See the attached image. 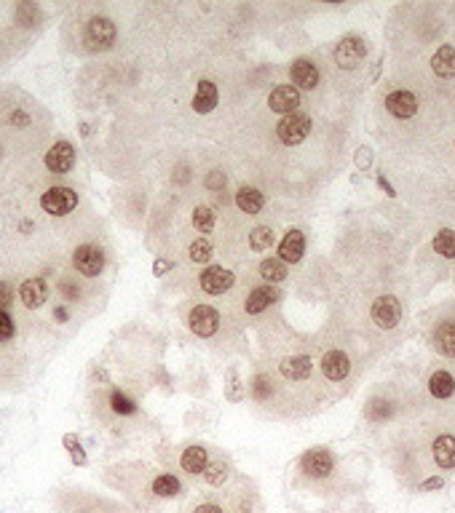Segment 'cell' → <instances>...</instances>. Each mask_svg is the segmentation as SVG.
Wrapping results in <instances>:
<instances>
[{
  "label": "cell",
  "mask_w": 455,
  "mask_h": 513,
  "mask_svg": "<svg viewBox=\"0 0 455 513\" xmlns=\"http://www.w3.org/2000/svg\"><path fill=\"white\" fill-rule=\"evenodd\" d=\"M303 252H305V236L300 230H289L279 246V259L281 262H300L303 259Z\"/></svg>",
  "instance_id": "5bb4252c"
},
{
  "label": "cell",
  "mask_w": 455,
  "mask_h": 513,
  "mask_svg": "<svg viewBox=\"0 0 455 513\" xmlns=\"http://www.w3.org/2000/svg\"><path fill=\"white\" fill-rule=\"evenodd\" d=\"M429 391H431V396H437V398L453 396V391H455L453 375H450V372H434L431 380H429Z\"/></svg>",
  "instance_id": "d4e9b609"
},
{
  "label": "cell",
  "mask_w": 455,
  "mask_h": 513,
  "mask_svg": "<svg viewBox=\"0 0 455 513\" xmlns=\"http://www.w3.org/2000/svg\"><path fill=\"white\" fill-rule=\"evenodd\" d=\"M265 198L260 190L255 188H241L239 193H236V206L244 211V214H257L260 209H263Z\"/></svg>",
  "instance_id": "603a6c76"
},
{
  "label": "cell",
  "mask_w": 455,
  "mask_h": 513,
  "mask_svg": "<svg viewBox=\"0 0 455 513\" xmlns=\"http://www.w3.org/2000/svg\"><path fill=\"white\" fill-rule=\"evenodd\" d=\"M437 342L445 356H455V321H447L437 329Z\"/></svg>",
  "instance_id": "484cf974"
},
{
  "label": "cell",
  "mask_w": 455,
  "mask_h": 513,
  "mask_svg": "<svg viewBox=\"0 0 455 513\" xmlns=\"http://www.w3.org/2000/svg\"><path fill=\"white\" fill-rule=\"evenodd\" d=\"M378 185H381V188H383L388 195H397V193H394V188H391V185L385 182V177H381V174H378Z\"/></svg>",
  "instance_id": "60d3db41"
},
{
  "label": "cell",
  "mask_w": 455,
  "mask_h": 513,
  "mask_svg": "<svg viewBox=\"0 0 455 513\" xmlns=\"http://www.w3.org/2000/svg\"><path fill=\"white\" fill-rule=\"evenodd\" d=\"M86 40L94 49H110L115 40V24L105 17H94L86 27Z\"/></svg>",
  "instance_id": "ba28073f"
},
{
  "label": "cell",
  "mask_w": 455,
  "mask_h": 513,
  "mask_svg": "<svg viewBox=\"0 0 455 513\" xmlns=\"http://www.w3.org/2000/svg\"><path fill=\"white\" fill-rule=\"evenodd\" d=\"M385 110L394 115V118H413L415 113H418V99L410 94V91H391L388 97H385Z\"/></svg>",
  "instance_id": "30bf717a"
},
{
  "label": "cell",
  "mask_w": 455,
  "mask_h": 513,
  "mask_svg": "<svg viewBox=\"0 0 455 513\" xmlns=\"http://www.w3.org/2000/svg\"><path fill=\"white\" fill-rule=\"evenodd\" d=\"M434 252L447 259L455 256V230H439L434 236Z\"/></svg>",
  "instance_id": "4316f807"
},
{
  "label": "cell",
  "mask_w": 455,
  "mask_h": 513,
  "mask_svg": "<svg viewBox=\"0 0 455 513\" xmlns=\"http://www.w3.org/2000/svg\"><path fill=\"white\" fill-rule=\"evenodd\" d=\"M260 275L268 284H281L287 278V262H281L279 256H268L260 265Z\"/></svg>",
  "instance_id": "cb8c5ba5"
},
{
  "label": "cell",
  "mask_w": 455,
  "mask_h": 513,
  "mask_svg": "<svg viewBox=\"0 0 455 513\" xmlns=\"http://www.w3.org/2000/svg\"><path fill=\"white\" fill-rule=\"evenodd\" d=\"M65 446L70 449V457H72V462H75V465H86V452L81 449L78 439H75L72 433H67V436H65Z\"/></svg>",
  "instance_id": "1f68e13d"
},
{
  "label": "cell",
  "mask_w": 455,
  "mask_h": 513,
  "mask_svg": "<svg viewBox=\"0 0 455 513\" xmlns=\"http://www.w3.org/2000/svg\"><path fill=\"white\" fill-rule=\"evenodd\" d=\"M311 359L308 356H292V359H284L281 361V375L287 377V380H305V377L311 375Z\"/></svg>",
  "instance_id": "d6986e66"
},
{
  "label": "cell",
  "mask_w": 455,
  "mask_h": 513,
  "mask_svg": "<svg viewBox=\"0 0 455 513\" xmlns=\"http://www.w3.org/2000/svg\"><path fill=\"white\" fill-rule=\"evenodd\" d=\"M110 404H113V409L118 412V414H131V412H134V404H131V401H129V398H126L123 393H118V391L113 393Z\"/></svg>",
  "instance_id": "836d02e7"
},
{
  "label": "cell",
  "mask_w": 455,
  "mask_h": 513,
  "mask_svg": "<svg viewBox=\"0 0 455 513\" xmlns=\"http://www.w3.org/2000/svg\"><path fill=\"white\" fill-rule=\"evenodd\" d=\"M8 302H11V286H8V284H3V281H0V310L6 308V305H8Z\"/></svg>",
  "instance_id": "74e56055"
},
{
  "label": "cell",
  "mask_w": 455,
  "mask_h": 513,
  "mask_svg": "<svg viewBox=\"0 0 455 513\" xmlns=\"http://www.w3.org/2000/svg\"><path fill=\"white\" fill-rule=\"evenodd\" d=\"M72 163H75V150H72L70 142H65V139L56 142L51 150L46 153V166L54 174H67L72 169Z\"/></svg>",
  "instance_id": "8fae6325"
},
{
  "label": "cell",
  "mask_w": 455,
  "mask_h": 513,
  "mask_svg": "<svg viewBox=\"0 0 455 513\" xmlns=\"http://www.w3.org/2000/svg\"><path fill=\"white\" fill-rule=\"evenodd\" d=\"M276 297H279L276 289H271V286H257L255 291H249V297H246V302H244L246 313H263Z\"/></svg>",
  "instance_id": "7402d4cb"
},
{
  "label": "cell",
  "mask_w": 455,
  "mask_h": 513,
  "mask_svg": "<svg viewBox=\"0 0 455 513\" xmlns=\"http://www.w3.org/2000/svg\"><path fill=\"white\" fill-rule=\"evenodd\" d=\"M225 462H214V465H211L209 471H207V481H209V484H220V481L225 479Z\"/></svg>",
  "instance_id": "e575fe53"
},
{
  "label": "cell",
  "mask_w": 455,
  "mask_h": 513,
  "mask_svg": "<svg viewBox=\"0 0 455 513\" xmlns=\"http://www.w3.org/2000/svg\"><path fill=\"white\" fill-rule=\"evenodd\" d=\"M72 265L78 268V273L99 275L102 273V268H105V254H102V249H97V246H91V243H83V246L75 249Z\"/></svg>",
  "instance_id": "277c9868"
},
{
  "label": "cell",
  "mask_w": 455,
  "mask_h": 513,
  "mask_svg": "<svg viewBox=\"0 0 455 513\" xmlns=\"http://www.w3.org/2000/svg\"><path fill=\"white\" fill-rule=\"evenodd\" d=\"M207 465H209V455H207L204 446H188V449L182 452V468H185L188 473H204Z\"/></svg>",
  "instance_id": "ffe728a7"
},
{
  "label": "cell",
  "mask_w": 455,
  "mask_h": 513,
  "mask_svg": "<svg viewBox=\"0 0 455 513\" xmlns=\"http://www.w3.org/2000/svg\"><path fill=\"white\" fill-rule=\"evenodd\" d=\"M188 324H191L193 334H198V337H211V334L217 332V326H220V316H217V310L209 308V305H198V308L191 310Z\"/></svg>",
  "instance_id": "8992f818"
},
{
  "label": "cell",
  "mask_w": 455,
  "mask_h": 513,
  "mask_svg": "<svg viewBox=\"0 0 455 513\" xmlns=\"http://www.w3.org/2000/svg\"><path fill=\"white\" fill-rule=\"evenodd\" d=\"M188 254H191L193 262H201V265H204V262H209V259H211V243L207 238L193 241L191 252H188Z\"/></svg>",
  "instance_id": "4dcf8cb0"
},
{
  "label": "cell",
  "mask_w": 455,
  "mask_h": 513,
  "mask_svg": "<svg viewBox=\"0 0 455 513\" xmlns=\"http://www.w3.org/2000/svg\"><path fill=\"white\" fill-rule=\"evenodd\" d=\"M19 300L27 305V308H40L46 302V281L43 278H27L22 286H19Z\"/></svg>",
  "instance_id": "2e32d148"
},
{
  "label": "cell",
  "mask_w": 455,
  "mask_h": 513,
  "mask_svg": "<svg viewBox=\"0 0 455 513\" xmlns=\"http://www.w3.org/2000/svg\"><path fill=\"white\" fill-rule=\"evenodd\" d=\"M289 75H292L295 88H314V86L319 83V70H316V65L314 62H308V59H298V62H292Z\"/></svg>",
  "instance_id": "9a60e30c"
},
{
  "label": "cell",
  "mask_w": 455,
  "mask_h": 513,
  "mask_svg": "<svg viewBox=\"0 0 455 513\" xmlns=\"http://www.w3.org/2000/svg\"><path fill=\"white\" fill-rule=\"evenodd\" d=\"M271 243H273V230L271 227H255L252 233H249V246L255 249V252H265V249H271Z\"/></svg>",
  "instance_id": "83f0119b"
},
{
  "label": "cell",
  "mask_w": 455,
  "mask_h": 513,
  "mask_svg": "<svg viewBox=\"0 0 455 513\" xmlns=\"http://www.w3.org/2000/svg\"><path fill=\"white\" fill-rule=\"evenodd\" d=\"M40 206H43L49 214H54V217H65V214H70L72 209L78 206V193L70 188H51L43 193Z\"/></svg>",
  "instance_id": "7a4b0ae2"
},
{
  "label": "cell",
  "mask_w": 455,
  "mask_h": 513,
  "mask_svg": "<svg viewBox=\"0 0 455 513\" xmlns=\"http://www.w3.org/2000/svg\"><path fill=\"white\" fill-rule=\"evenodd\" d=\"M217 97H220L217 94V86L211 83V81H201L195 97H193V110L201 113V115H207V113H211L217 107Z\"/></svg>",
  "instance_id": "e0dca14e"
},
{
  "label": "cell",
  "mask_w": 455,
  "mask_h": 513,
  "mask_svg": "<svg viewBox=\"0 0 455 513\" xmlns=\"http://www.w3.org/2000/svg\"><path fill=\"white\" fill-rule=\"evenodd\" d=\"M169 268H172L169 262H161V259H158V262H156V268H153V270H156V275H161V273H166Z\"/></svg>",
  "instance_id": "b9f144b4"
},
{
  "label": "cell",
  "mask_w": 455,
  "mask_h": 513,
  "mask_svg": "<svg viewBox=\"0 0 455 513\" xmlns=\"http://www.w3.org/2000/svg\"><path fill=\"white\" fill-rule=\"evenodd\" d=\"M193 227L198 233H211V227H214V211H211L209 206H198L193 211Z\"/></svg>",
  "instance_id": "f1b7e54d"
},
{
  "label": "cell",
  "mask_w": 455,
  "mask_h": 513,
  "mask_svg": "<svg viewBox=\"0 0 455 513\" xmlns=\"http://www.w3.org/2000/svg\"><path fill=\"white\" fill-rule=\"evenodd\" d=\"M153 492H156L158 497H175L177 492H179V481H177L175 476H158V479L153 481Z\"/></svg>",
  "instance_id": "f546056e"
},
{
  "label": "cell",
  "mask_w": 455,
  "mask_h": 513,
  "mask_svg": "<svg viewBox=\"0 0 455 513\" xmlns=\"http://www.w3.org/2000/svg\"><path fill=\"white\" fill-rule=\"evenodd\" d=\"M321 372H324L327 380H333V382L346 380L351 372L349 356H346L343 350H330V353H324V359H321Z\"/></svg>",
  "instance_id": "7c38bea8"
},
{
  "label": "cell",
  "mask_w": 455,
  "mask_h": 513,
  "mask_svg": "<svg viewBox=\"0 0 455 513\" xmlns=\"http://www.w3.org/2000/svg\"><path fill=\"white\" fill-rule=\"evenodd\" d=\"M369 316H372V321L381 326V329H394V326L399 324V318H402V305H399L397 297L385 294V297H378L372 302Z\"/></svg>",
  "instance_id": "3957f363"
},
{
  "label": "cell",
  "mask_w": 455,
  "mask_h": 513,
  "mask_svg": "<svg viewBox=\"0 0 455 513\" xmlns=\"http://www.w3.org/2000/svg\"><path fill=\"white\" fill-rule=\"evenodd\" d=\"M195 513H223V511H220L217 505H211V503H204V505L195 508Z\"/></svg>",
  "instance_id": "f35d334b"
},
{
  "label": "cell",
  "mask_w": 455,
  "mask_h": 513,
  "mask_svg": "<svg viewBox=\"0 0 455 513\" xmlns=\"http://www.w3.org/2000/svg\"><path fill=\"white\" fill-rule=\"evenodd\" d=\"M54 316H56L59 321H65V318H67V310H65V308H56V310H54Z\"/></svg>",
  "instance_id": "7bdbcfd3"
},
{
  "label": "cell",
  "mask_w": 455,
  "mask_h": 513,
  "mask_svg": "<svg viewBox=\"0 0 455 513\" xmlns=\"http://www.w3.org/2000/svg\"><path fill=\"white\" fill-rule=\"evenodd\" d=\"M431 449L439 468H455V436H439Z\"/></svg>",
  "instance_id": "44dd1931"
},
{
  "label": "cell",
  "mask_w": 455,
  "mask_h": 513,
  "mask_svg": "<svg viewBox=\"0 0 455 513\" xmlns=\"http://www.w3.org/2000/svg\"><path fill=\"white\" fill-rule=\"evenodd\" d=\"M431 70L439 78H455V49L453 46H442L434 59H431Z\"/></svg>",
  "instance_id": "ac0fdd59"
},
{
  "label": "cell",
  "mask_w": 455,
  "mask_h": 513,
  "mask_svg": "<svg viewBox=\"0 0 455 513\" xmlns=\"http://www.w3.org/2000/svg\"><path fill=\"white\" fill-rule=\"evenodd\" d=\"M276 134L284 145H300L303 139L311 134V118L305 113H292V115H284L276 126Z\"/></svg>",
  "instance_id": "6da1fadb"
},
{
  "label": "cell",
  "mask_w": 455,
  "mask_h": 513,
  "mask_svg": "<svg viewBox=\"0 0 455 513\" xmlns=\"http://www.w3.org/2000/svg\"><path fill=\"white\" fill-rule=\"evenodd\" d=\"M298 104H300V91L295 86H276L271 91V97H268V107L273 113H281V115L298 113Z\"/></svg>",
  "instance_id": "52a82bcc"
},
{
  "label": "cell",
  "mask_w": 455,
  "mask_h": 513,
  "mask_svg": "<svg viewBox=\"0 0 455 513\" xmlns=\"http://www.w3.org/2000/svg\"><path fill=\"white\" fill-rule=\"evenodd\" d=\"M11 123H17V126H27L30 118H27L24 113H14V115H11Z\"/></svg>",
  "instance_id": "ab89813d"
},
{
  "label": "cell",
  "mask_w": 455,
  "mask_h": 513,
  "mask_svg": "<svg viewBox=\"0 0 455 513\" xmlns=\"http://www.w3.org/2000/svg\"><path fill=\"white\" fill-rule=\"evenodd\" d=\"M442 487H445V481L439 479V476H434V479H426L420 484V492H431V489H442Z\"/></svg>",
  "instance_id": "8d00e7d4"
},
{
  "label": "cell",
  "mask_w": 455,
  "mask_h": 513,
  "mask_svg": "<svg viewBox=\"0 0 455 513\" xmlns=\"http://www.w3.org/2000/svg\"><path fill=\"white\" fill-rule=\"evenodd\" d=\"M223 185H225V174H223V171H211L209 177H207V188L220 190Z\"/></svg>",
  "instance_id": "d590c367"
},
{
  "label": "cell",
  "mask_w": 455,
  "mask_h": 513,
  "mask_svg": "<svg viewBox=\"0 0 455 513\" xmlns=\"http://www.w3.org/2000/svg\"><path fill=\"white\" fill-rule=\"evenodd\" d=\"M233 286V273L225 268H207L201 273V289L209 294H223Z\"/></svg>",
  "instance_id": "4fadbf2b"
},
{
  "label": "cell",
  "mask_w": 455,
  "mask_h": 513,
  "mask_svg": "<svg viewBox=\"0 0 455 513\" xmlns=\"http://www.w3.org/2000/svg\"><path fill=\"white\" fill-rule=\"evenodd\" d=\"M365 54H367V49H365V43H362V38L349 35V38H343V40L337 43V49H335V62H337L343 70H353L362 59H365Z\"/></svg>",
  "instance_id": "5b68a950"
},
{
  "label": "cell",
  "mask_w": 455,
  "mask_h": 513,
  "mask_svg": "<svg viewBox=\"0 0 455 513\" xmlns=\"http://www.w3.org/2000/svg\"><path fill=\"white\" fill-rule=\"evenodd\" d=\"M14 332H17V326L11 321V316L6 313V310H0V342L11 340L14 337Z\"/></svg>",
  "instance_id": "d6a6232c"
},
{
  "label": "cell",
  "mask_w": 455,
  "mask_h": 513,
  "mask_svg": "<svg viewBox=\"0 0 455 513\" xmlns=\"http://www.w3.org/2000/svg\"><path fill=\"white\" fill-rule=\"evenodd\" d=\"M333 465H335V460L327 449H308V452L303 455V471H305L308 476H314V479L330 476Z\"/></svg>",
  "instance_id": "9c48e42d"
}]
</instances>
